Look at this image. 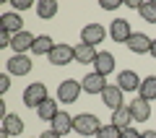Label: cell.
I'll use <instances>...</instances> for the list:
<instances>
[{"label": "cell", "mask_w": 156, "mask_h": 138, "mask_svg": "<svg viewBox=\"0 0 156 138\" xmlns=\"http://www.w3.org/2000/svg\"><path fill=\"white\" fill-rule=\"evenodd\" d=\"M99 128H101L99 117L91 115V112H81V115L73 117V130H76L78 136H83V138H89V136H94V138H96Z\"/></svg>", "instance_id": "6da1fadb"}, {"label": "cell", "mask_w": 156, "mask_h": 138, "mask_svg": "<svg viewBox=\"0 0 156 138\" xmlns=\"http://www.w3.org/2000/svg\"><path fill=\"white\" fill-rule=\"evenodd\" d=\"M81 91H83L81 81L65 78V81H60V86H57V102H60V104H73V102L81 96Z\"/></svg>", "instance_id": "7a4b0ae2"}, {"label": "cell", "mask_w": 156, "mask_h": 138, "mask_svg": "<svg viewBox=\"0 0 156 138\" xmlns=\"http://www.w3.org/2000/svg\"><path fill=\"white\" fill-rule=\"evenodd\" d=\"M44 99H50V94H47V83H42V81L29 83V89L23 91V104L31 107V110H37Z\"/></svg>", "instance_id": "3957f363"}, {"label": "cell", "mask_w": 156, "mask_h": 138, "mask_svg": "<svg viewBox=\"0 0 156 138\" xmlns=\"http://www.w3.org/2000/svg\"><path fill=\"white\" fill-rule=\"evenodd\" d=\"M47 60H50L52 65H70V63H76V47H70V44H65V42H57Z\"/></svg>", "instance_id": "277c9868"}, {"label": "cell", "mask_w": 156, "mask_h": 138, "mask_svg": "<svg viewBox=\"0 0 156 138\" xmlns=\"http://www.w3.org/2000/svg\"><path fill=\"white\" fill-rule=\"evenodd\" d=\"M107 34H109V29H104L101 24H86V26L81 29V42H83V44H91V47H96L99 42H104Z\"/></svg>", "instance_id": "5b68a950"}, {"label": "cell", "mask_w": 156, "mask_h": 138, "mask_svg": "<svg viewBox=\"0 0 156 138\" xmlns=\"http://www.w3.org/2000/svg\"><path fill=\"white\" fill-rule=\"evenodd\" d=\"M109 37L115 39V42L125 44L130 37H133V29H130V21H128V18H115V21L109 24Z\"/></svg>", "instance_id": "8992f818"}, {"label": "cell", "mask_w": 156, "mask_h": 138, "mask_svg": "<svg viewBox=\"0 0 156 138\" xmlns=\"http://www.w3.org/2000/svg\"><path fill=\"white\" fill-rule=\"evenodd\" d=\"M34 34L31 31H18V34H13V42H11V50L16 52V55H26V52H31L34 50Z\"/></svg>", "instance_id": "52a82bcc"}, {"label": "cell", "mask_w": 156, "mask_h": 138, "mask_svg": "<svg viewBox=\"0 0 156 138\" xmlns=\"http://www.w3.org/2000/svg\"><path fill=\"white\" fill-rule=\"evenodd\" d=\"M81 86H83L86 94H104V89H107V76H101V73H89V76H83V81H81Z\"/></svg>", "instance_id": "ba28073f"}, {"label": "cell", "mask_w": 156, "mask_h": 138, "mask_svg": "<svg viewBox=\"0 0 156 138\" xmlns=\"http://www.w3.org/2000/svg\"><path fill=\"white\" fill-rule=\"evenodd\" d=\"M151 42H154V39L146 37L143 31H133V37L125 42V47H128L130 52H135V55H146V52H151Z\"/></svg>", "instance_id": "9c48e42d"}, {"label": "cell", "mask_w": 156, "mask_h": 138, "mask_svg": "<svg viewBox=\"0 0 156 138\" xmlns=\"http://www.w3.org/2000/svg\"><path fill=\"white\" fill-rule=\"evenodd\" d=\"M101 104L109 107L112 112L120 110V107H125V102H122V89L117 86V83H115V86H107L104 94H101Z\"/></svg>", "instance_id": "30bf717a"}, {"label": "cell", "mask_w": 156, "mask_h": 138, "mask_svg": "<svg viewBox=\"0 0 156 138\" xmlns=\"http://www.w3.org/2000/svg\"><path fill=\"white\" fill-rule=\"evenodd\" d=\"M5 68L11 76H26V73H31V60H29V55H13L5 63Z\"/></svg>", "instance_id": "8fae6325"}, {"label": "cell", "mask_w": 156, "mask_h": 138, "mask_svg": "<svg viewBox=\"0 0 156 138\" xmlns=\"http://www.w3.org/2000/svg\"><path fill=\"white\" fill-rule=\"evenodd\" d=\"M117 86L122 89V91H138V89H140V76L135 71H120V76H117Z\"/></svg>", "instance_id": "7c38bea8"}, {"label": "cell", "mask_w": 156, "mask_h": 138, "mask_svg": "<svg viewBox=\"0 0 156 138\" xmlns=\"http://www.w3.org/2000/svg\"><path fill=\"white\" fill-rule=\"evenodd\" d=\"M128 107H130V115H133L135 122H146L151 117V104L146 99H140V96H138V99H133Z\"/></svg>", "instance_id": "4fadbf2b"}, {"label": "cell", "mask_w": 156, "mask_h": 138, "mask_svg": "<svg viewBox=\"0 0 156 138\" xmlns=\"http://www.w3.org/2000/svg\"><path fill=\"white\" fill-rule=\"evenodd\" d=\"M0 31H8V34L23 31L21 16H18V13H3V16H0Z\"/></svg>", "instance_id": "5bb4252c"}, {"label": "cell", "mask_w": 156, "mask_h": 138, "mask_svg": "<svg viewBox=\"0 0 156 138\" xmlns=\"http://www.w3.org/2000/svg\"><path fill=\"white\" fill-rule=\"evenodd\" d=\"M57 112H60V102L57 99H44L42 104L37 107V115H39V120H47V122H52L57 117Z\"/></svg>", "instance_id": "9a60e30c"}, {"label": "cell", "mask_w": 156, "mask_h": 138, "mask_svg": "<svg viewBox=\"0 0 156 138\" xmlns=\"http://www.w3.org/2000/svg\"><path fill=\"white\" fill-rule=\"evenodd\" d=\"M50 130H55L57 136H68V133L73 130V115H68L65 110L57 112V117L52 120V128H50Z\"/></svg>", "instance_id": "2e32d148"}, {"label": "cell", "mask_w": 156, "mask_h": 138, "mask_svg": "<svg viewBox=\"0 0 156 138\" xmlns=\"http://www.w3.org/2000/svg\"><path fill=\"white\" fill-rule=\"evenodd\" d=\"M96 47H91V44H83V42H78L76 44V63H81V65H94V60H96Z\"/></svg>", "instance_id": "e0dca14e"}, {"label": "cell", "mask_w": 156, "mask_h": 138, "mask_svg": "<svg viewBox=\"0 0 156 138\" xmlns=\"http://www.w3.org/2000/svg\"><path fill=\"white\" fill-rule=\"evenodd\" d=\"M94 68H96V73H101V76H109L112 71H115V55L112 52H99L96 55V60H94Z\"/></svg>", "instance_id": "ac0fdd59"}, {"label": "cell", "mask_w": 156, "mask_h": 138, "mask_svg": "<svg viewBox=\"0 0 156 138\" xmlns=\"http://www.w3.org/2000/svg\"><path fill=\"white\" fill-rule=\"evenodd\" d=\"M3 128H5L11 136H21V130L26 128V122L21 120V115H11V112H8V115L3 117Z\"/></svg>", "instance_id": "d6986e66"}, {"label": "cell", "mask_w": 156, "mask_h": 138, "mask_svg": "<svg viewBox=\"0 0 156 138\" xmlns=\"http://www.w3.org/2000/svg\"><path fill=\"white\" fill-rule=\"evenodd\" d=\"M138 94H140V99H146V102H154L156 99V76H146L143 81H140Z\"/></svg>", "instance_id": "ffe728a7"}, {"label": "cell", "mask_w": 156, "mask_h": 138, "mask_svg": "<svg viewBox=\"0 0 156 138\" xmlns=\"http://www.w3.org/2000/svg\"><path fill=\"white\" fill-rule=\"evenodd\" d=\"M55 44L57 42H52V37H47V34H42V37H37V39H34V55H47V57H50V52L52 50H55Z\"/></svg>", "instance_id": "44dd1931"}, {"label": "cell", "mask_w": 156, "mask_h": 138, "mask_svg": "<svg viewBox=\"0 0 156 138\" xmlns=\"http://www.w3.org/2000/svg\"><path fill=\"white\" fill-rule=\"evenodd\" d=\"M130 122H133V115H130V107H120V110H115V112H112V125H117L120 130L130 128Z\"/></svg>", "instance_id": "7402d4cb"}, {"label": "cell", "mask_w": 156, "mask_h": 138, "mask_svg": "<svg viewBox=\"0 0 156 138\" xmlns=\"http://www.w3.org/2000/svg\"><path fill=\"white\" fill-rule=\"evenodd\" d=\"M55 13H57V0H39L37 3V16L42 18V21L52 18Z\"/></svg>", "instance_id": "603a6c76"}, {"label": "cell", "mask_w": 156, "mask_h": 138, "mask_svg": "<svg viewBox=\"0 0 156 138\" xmlns=\"http://www.w3.org/2000/svg\"><path fill=\"white\" fill-rule=\"evenodd\" d=\"M138 13H140V18H143V21L156 24V3H143Z\"/></svg>", "instance_id": "cb8c5ba5"}, {"label": "cell", "mask_w": 156, "mask_h": 138, "mask_svg": "<svg viewBox=\"0 0 156 138\" xmlns=\"http://www.w3.org/2000/svg\"><path fill=\"white\" fill-rule=\"evenodd\" d=\"M120 133H122V130H120L117 125H112V122H109V125H101V128H99L96 138H120Z\"/></svg>", "instance_id": "d4e9b609"}, {"label": "cell", "mask_w": 156, "mask_h": 138, "mask_svg": "<svg viewBox=\"0 0 156 138\" xmlns=\"http://www.w3.org/2000/svg\"><path fill=\"white\" fill-rule=\"evenodd\" d=\"M99 5L104 8V11H117L122 3H120V0H99Z\"/></svg>", "instance_id": "484cf974"}, {"label": "cell", "mask_w": 156, "mask_h": 138, "mask_svg": "<svg viewBox=\"0 0 156 138\" xmlns=\"http://www.w3.org/2000/svg\"><path fill=\"white\" fill-rule=\"evenodd\" d=\"M8 89H11V73H3V76H0V91L5 94Z\"/></svg>", "instance_id": "4316f807"}, {"label": "cell", "mask_w": 156, "mask_h": 138, "mask_svg": "<svg viewBox=\"0 0 156 138\" xmlns=\"http://www.w3.org/2000/svg\"><path fill=\"white\" fill-rule=\"evenodd\" d=\"M140 136H143V133H138L135 128H125V130L120 133V138H140Z\"/></svg>", "instance_id": "83f0119b"}, {"label": "cell", "mask_w": 156, "mask_h": 138, "mask_svg": "<svg viewBox=\"0 0 156 138\" xmlns=\"http://www.w3.org/2000/svg\"><path fill=\"white\" fill-rule=\"evenodd\" d=\"M13 8L16 11H29L31 8V0H13Z\"/></svg>", "instance_id": "f1b7e54d"}, {"label": "cell", "mask_w": 156, "mask_h": 138, "mask_svg": "<svg viewBox=\"0 0 156 138\" xmlns=\"http://www.w3.org/2000/svg\"><path fill=\"white\" fill-rule=\"evenodd\" d=\"M125 5L133 8V11H140V5H143V3H140V0H125Z\"/></svg>", "instance_id": "f546056e"}, {"label": "cell", "mask_w": 156, "mask_h": 138, "mask_svg": "<svg viewBox=\"0 0 156 138\" xmlns=\"http://www.w3.org/2000/svg\"><path fill=\"white\" fill-rule=\"evenodd\" d=\"M39 138H62V136H57L55 130H44V133H42V136H39Z\"/></svg>", "instance_id": "4dcf8cb0"}, {"label": "cell", "mask_w": 156, "mask_h": 138, "mask_svg": "<svg viewBox=\"0 0 156 138\" xmlns=\"http://www.w3.org/2000/svg\"><path fill=\"white\" fill-rule=\"evenodd\" d=\"M140 138H156V130H146V133H143Z\"/></svg>", "instance_id": "1f68e13d"}, {"label": "cell", "mask_w": 156, "mask_h": 138, "mask_svg": "<svg viewBox=\"0 0 156 138\" xmlns=\"http://www.w3.org/2000/svg\"><path fill=\"white\" fill-rule=\"evenodd\" d=\"M0 138H11V133H8L5 128H0Z\"/></svg>", "instance_id": "d6a6232c"}, {"label": "cell", "mask_w": 156, "mask_h": 138, "mask_svg": "<svg viewBox=\"0 0 156 138\" xmlns=\"http://www.w3.org/2000/svg\"><path fill=\"white\" fill-rule=\"evenodd\" d=\"M148 55H154V57H156V39L151 42V52H148Z\"/></svg>", "instance_id": "836d02e7"}]
</instances>
